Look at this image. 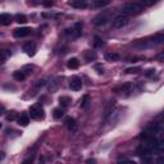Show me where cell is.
Wrapping results in <instances>:
<instances>
[{
    "instance_id": "cell-1",
    "label": "cell",
    "mask_w": 164,
    "mask_h": 164,
    "mask_svg": "<svg viewBox=\"0 0 164 164\" xmlns=\"http://www.w3.org/2000/svg\"><path fill=\"white\" fill-rule=\"evenodd\" d=\"M144 10V5L140 4V3H128L123 6L122 12L123 14H129V16H135V14H139Z\"/></svg>"
},
{
    "instance_id": "cell-2",
    "label": "cell",
    "mask_w": 164,
    "mask_h": 164,
    "mask_svg": "<svg viewBox=\"0 0 164 164\" xmlns=\"http://www.w3.org/2000/svg\"><path fill=\"white\" fill-rule=\"evenodd\" d=\"M82 27H83V24H82L81 22H77L72 28L65 29L64 33L69 37V39H78V37L82 35Z\"/></svg>"
},
{
    "instance_id": "cell-3",
    "label": "cell",
    "mask_w": 164,
    "mask_h": 164,
    "mask_svg": "<svg viewBox=\"0 0 164 164\" xmlns=\"http://www.w3.org/2000/svg\"><path fill=\"white\" fill-rule=\"evenodd\" d=\"M29 117L33 119H42L45 117V111H44V108L40 105V104H35L29 108Z\"/></svg>"
},
{
    "instance_id": "cell-4",
    "label": "cell",
    "mask_w": 164,
    "mask_h": 164,
    "mask_svg": "<svg viewBox=\"0 0 164 164\" xmlns=\"http://www.w3.org/2000/svg\"><path fill=\"white\" fill-rule=\"evenodd\" d=\"M129 22V18L127 14H119L113 19V27L114 28H122L124 27L126 24H128Z\"/></svg>"
},
{
    "instance_id": "cell-5",
    "label": "cell",
    "mask_w": 164,
    "mask_h": 164,
    "mask_svg": "<svg viewBox=\"0 0 164 164\" xmlns=\"http://www.w3.org/2000/svg\"><path fill=\"white\" fill-rule=\"evenodd\" d=\"M31 33V28H27V27H21V28H16L13 31V36L17 37V39H21V37H24Z\"/></svg>"
},
{
    "instance_id": "cell-6",
    "label": "cell",
    "mask_w": 164,
    "mask_h": 164,
    "mask_svg": "<svg viewBox=\"0 0 164 164\" xmlns=\"http://www.w3.org/2000/svg\"><path fill=\"white\" fill-rule=\"evenodd\" d=\"M82 87V81L78 77H73L69 82V88L72 91H80Z\"/></svg>"
},
{
    "instance_id": "cell-7",
    "label": "cell",
    "mask_w": 164,
    "mask_h": 164,
    "mask_svg": "<svg viewBox=\"0 0 164 164\" xmlns=\"http://www.w3.org/2000/svg\"><path fill=\"white\" fill-rule=\"evenodd\" d=\"M108 16H109L108 13H100V14H98V16L94 18V24L95 26H103V24H105L106 21H108Z\"/></svg>"
},
{
    "instance_id": "cell-8",
    "label": "cell",
    "mask_w": 164,
    "mask_h": 164,
    "mask_svg": "<svg viewBox=\"0 0 164 164\" xmlns=\"http://www.w3.org/2000/svg\"><path fill=\"white\" fill-rule=\"evenodd\" d=\"M60 81H62V77H55L54 80H51L49 83H47V90H49L50 92L57 91L59 85H60Z\"/></svg>"
},
{
    "instance_id": "cell-9",
    "label": "cell",
    "mask_w": 164,
    "mask_h": 164,
    "mask_svg": "<svg viewBox=\"0 0 164 164\" xmlns=\"http://www.w3.org/2000/svg\"><path fill=\"white\" fill-rule=\"evenodd\" d=\"M23 51H26L29 57H33L36 53V44L31 42V41H29V42H26L23 45Z\"/></svg>"
},
{
    "instance_id": "cell-10",
    "label": "cell",
    "mask_w": 164,
    "mask_h": 164,
    "mask_svg": "<svg viewBox=\"0 0 164 164\" xmlns=\"http://www.w3.org/2000/svg\"><path fill=\"white\" fill-rule=\"evenodd\" d=\"M65 126H67V128H68L70 132H76V131H77L76 119L72 118V117H67V118H65Z\"/></svg>"
},
{
    "instance_id": "cell-11",
    "label": "cell",
    "mask_w": 164,
    "mask_h": 164,
    "mask_svg": "<svg viewBox=\"0 0 164 164\" xmlns=\"http://www.w3.org/2000/svg\"><path fill=\"white\" fill-rule=\"evenodd\" d=\"M73 8H77V9H85L88 6V1L87 0H74V1H70L69 3Z\"/></svg>"
},
{
    "instance_id": "cell-12",
    "label": "cell",
    "mask_w": 164,
    "mask_h": 164,
    "mask_svg": "<svg viewBox=\"0 0 164 164\" xmlns=\"http://www.w3.org/2000/svg\"><path fill=\"white\" fill-rule=\"evenodd\" d=\"M111 0H92V6L94 8H104V6L109 5Z\"/></svg>"
},
{
    "instance_id": "cell-13",
    "label": "cell",
    "mask_w": 164,
    "mask_h": 164,
    "mask_svg": "<svg viewBox=\"0 0 164 164\" xmlns=\"http://www.w3.org/2000/svg\"><path fill=\"white\" fill-rule=\"evenodd\" d=\"M10 22H12V17H10V14H8V13L0 14V24L8 26V24H10Z\"/></svg>"
},
{
    "instance_id": "cell-14",
    "label": "cell",
    "mask_w": 164,
    "mask_h": 164,
    "mask_svg": "<svg viewBox=\"0 0 164 164\" xmlns=\"http://www.w3.org/2000/svg\"><path fill=\"white\" fill-rule=\"evenodd\" d=\"M163 41H164V35H163V33H158V35H155L151 39L149 45H159V44H162Z\"/></svg>"
},
{
    "instance_id": "cell-15",
    "label": "cell",
    "mask_w": 164,
    "mask_h": 164,
    "mask_svg": "<svg viewBox=\"0 0 164 164\" xmlns=\"http://www.w3.org/2000/svg\"><path fill=\"white\" fill-rule=\"evenodd\" d=\"M67 67H68L69 69H77L78 67H80V62H78L77 58H72L67 62Z\"/></svg>"
},
{
    "instance_id": "cell-16",
    "label": "cell",
    "mask_w": 164,
    "mask_h": 164,
    "mask_svg": "<svg viewBox=\"0 0 164 164\" xmlns=\"http://www.w3.org/2000/svg\"><path fill=\"white\" fill-rule=\"evenodd\" d=\"M28 123H29V117L27 114H21V117H18V124L19 126L26 127V126H28Z\"/></svg>"
},
{
    "instance_id": "cell-17",
    "label": "cell",
    "mask_w": 164,
    "mask_h": 164,
    "mask_svg": "<svg viewBox=\"0 0 164 164\" xmlns=\"http://www.w3.org/2000/svg\"><path fill=\"white\" fill-rule=\"evenodd\" d=\"M119 54H117V53H106L105 54V60L106 62H117V60H119Z\"/></svg>"
},
{
    "instance_id": "cell-18",
    "label": "cell",
    "mask_w": 164,
    "mask_h": 164,
    "mask_svg": "<svg viewBox=\"0 0 164 164\" xmlns=\"http://www.w3.org/2000/svg\"><path fill=\"white\" fill-rule=\"evenodd\" d=\"M59 103H60V105H63V106H68L70 103H72V99L70 98H68V96H60L59 98Z\"/></svg>"
},
{
    "instance_id": "cell-19",
    "label": "cell",
    "mask_w": 164,
    "mask_h": 164,
    "mask_svg": "<svg viewBox=\"0 0 164 164\" xmlns=\"http://www.w3.org/2000/svg\"><path fill=\"white\" fill-rule=\"evenodd\" d=\"M13 77H14V80H16V81H19L21 82V81H23L24 78H26V74L22 72V70H17V72L13 73Z\"/></svg>"
},
{
    "instance_id": "cell-20",
    "label": "cell",
    "mask_w": 164,
    "mask_h": 164,
    "mask_svg": "<svg viewBox=\"0 0 164 164\" xmlns=\"http://www.w3.org/2000/svg\"><path fill=\"white\" fill-rule=\"evenodd\" d=\"M81 106L83 108V109H87V108L90 106V96L88 95H85L83 99L81 100Z\"/></svg>"
},
{
    "instance_id": "cell-21",
    "label": "cell",
    "mask_w": 164,
    "mask_h": 164,
    "mask_svg": "<svg viewBox=\"0 0 164 164\" xmlns=\"http://www.w3.org/2000/svg\"><path fill=\"white\" fill-rule=\"evenodd\" d=\"M14 19H16V22L17 23H26V22H27V17L24 16V14H16V17H14Z\"/></svg>"
},
{
    "instance_id": "cell-22",
    "label": "cell",
    "mask_w": 164,
    "mask_h": 164,
    "mask_svg": "<svg viewBox=\"0 0 164 164\" xmlns=\"http://www.w3.org/2000/svg\"><path fill=\"white\" fill-rule=\"evenodd\" d=\"M53 115H54V118H55V119H60V118L63 117V115H64V110H63L62 108H57V109H54Z\"/></svg>"
},
{
    "instance_id": "cell-23",
    "label": "cell",
    "mask_w": 164,
    "mask_h": 164,
    "mask_svg": "<svg viewBox=\"0 0 164 164\" xmlns=\"http://www.w3.org/2000/svg\"><path fill=\"white\" fill-rule=\"evenodd\" d=\"M6 121H9V122H13V121H16V119H18V113L17 111H10V113L6 114Z\"/></svg>"
},
{
    "instance_id": "cell-24",
    "label": "cell",
    "mask_w": 164,
    "mask_h": 164,
    "mask_svg": "<svg viewBox=\"0 0 164 164\" xmlns=\"http://www.w3.org/2000/svg\"><path fill=\"white\" fill-rule=\"evenodd\" d=\"M141 72V68L140 67H132V68H127L126 69V73L127 74H137Z\"/></svg>"
},
{
    "instance_id": "cell-25",
    "label": "cell",
    "mask_w": 164,
    "mask_h": 164,
    "mask_svg": "<svg viewBox=\"0 0 164 164\" xmlns=\"http://www.w3.org/2000/svg\"><path fill=\"white\" fill-rule=\"evenodd\" d=\"M94 45H95V47H101V46L104 45V41L100 39L99 36H95V39H94Z\"/></svg>"
},
{
    "instance_id": "cell-26",
    "label": "cell",
    "mask_w": 164,
    "mask_h": 164,
    "mask_svg": "<svg viewBox=\"0 0 164 164\" xmlns=\"http://www.w3.org/2000/svg\"><path fill=\"white\" fill-rule=\"evenodd\" d=\"M9 55H10V54H9L6 50H0V63H3V62H4L5 59L9 57Z\"/></svg>"
},
{
    "instance_id": "cell-27",
    "label": "cell",
    "mask_w": 164,
    "mask_h": 164,
    "mask_svg": "<svg viewBox=\"0 0 164 164\" xmlns=\"http://www.w3.org/2000/svg\"><path fill=\"white\" fill-rule=\"evenodd\" d=\"M86 59H87V62L95 60V59H96V54L92 53V51H90V53H86Z\"/></svg>"
},
{
    "instance_id": "cell-28",
    "label": "cell",
    "mask_w": 164,
    "mask_h": 164,
    "mask_svg": "<svg viewBox=\"0 0 164 164\" xmlns=\"http://www.w3.org/2000/svg\"><path fill=\"white\" fill-rule=\"evenodd\" d=\"M44 85H45V80H39L36 82V85H35V88H36V90H39V88H41Z\"/></svg>"
},
{
    "instance_id": "cell-29",
    "label": "cell",
    "mask_w": 164,
    "mask_h": 164,
    "mask_svg": "<svg viewBox=\"0 0 164 164\" xmlns=\"http://www.w3.org/2000/svg\"><path fill=\"white\" fill-rule=\"evenodd\" d=\"M154 74H155V69H147L146 73H145V76L146 77H154Z\"/></svg>"
},
{
    "instance_id": "cell-30",
    "label": "cell",
    "mask_w": 164,
    "mask_h": 164,
    "mask_svg": "<svg viewBox=\"0 0 164 164\" xmlns=\"http://www.w3.org/2000/svg\"><path fill=\"white\" fill-rule=\"evenodd\" d=\"M156 1H158V0H144V4L150 6V5H154Z\"/></svg>"
},
{
    "instance_id": "cell-31",
    "label": "cell",
    "mask_w": 164,
    "mask_h": 164,
    "mask_svg": "<svg viewBox=\"0 0 164 164\" xmlns=\"http://www.w3.org/2000/svg\"><path fill=\"white\" fill-rule=\"evenodd\" d=\"M44 5H45V6H51V5H53V1H51V0H44Z\"/></svg>"
},
{
    "instance_id": "cell-32",
    "label": "cell",
    "mask_w": 164,
    "mask_h": 164,
    "mask_svg": "<svg viewBox=\"0 0 164 164\" xmlns=\"http://www.w3.org/2000/svg\"><path fill=\"white\" fill-rule=\"evenodd\" d=\"M41 0H29L28 4H32V5H36V4H40Z\"/></svg>"
},
{
    "instance_id": "cell-33",
    "label": "cell",
    "mask_w": 164,
    "mask_h": 164,
    "mask_svg": "<svg viewBox=\"0 0 164 164\" xmlns=\"http://www.w3.org/2000/svg\"><path fill=\"white\" fill-rule=\"evenodd\" d=\"M4 111H5V106L3 105V104H0V115L4 114Z\"/></svg>"
},
{
    "instance_id": "cell-34",
    "label": "cell",
    "mask_w": 164,
    "mask_h": 164,
    "mask_svg": "<svg viewBox=\"0 0 164 164\" xmlns=\"http://www.w3.org/2000/svg\"><path fill=\"white\" fill-rule=\"evenodd\" d=\"M95 68H96V69H98V70H99V73H100V74H101V73L104 72V68H103V67H100V65H96V67H95Z\"/></svg>"
},
{
    "instance_id": "cell-35",
    "label": "cell",
    "mask_w": 164,
    "mask_h": 164,
    "mask_svg": "<svg viewBox=\"0 0 164 164\" xmlns=\"http://www.w3.org/2000/svg\"><path fill=\"white\" fill-rule=\"evenodd\" d=\"M3 159H4V152L0 151V160H3Z\"/></svg>"
},
{
    "instance_id": "cell-36",
    "label": "cell",
    "mask_w": 164,
    "mask_h": 164,
    "mask_svg": "<svg viewBox=\"0 0 164 164\" xmlns=\"http://www.w3.org/2000/svg\"><path fill=\"white\" fill-rule=\"evenodd\" d=\"M87 163H95V160H94V159H88Z\"/></svg>"
}]
</instances>
